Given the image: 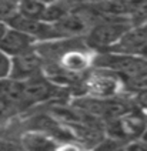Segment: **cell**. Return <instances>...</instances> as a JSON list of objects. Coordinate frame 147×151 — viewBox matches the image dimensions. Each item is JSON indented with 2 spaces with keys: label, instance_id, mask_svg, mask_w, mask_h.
I'll use <instances>...</instances> for the list:
<instances>
[{
  "label": "cell",
  "instance_id": "obj_1",
  "mask_svg": "<svg viewBox=\"0 0 147 151\" xmlns=\"http://www.w3.org/2000/svg\"><path fill=\"white\" fill-rule=\"evenodd\" d=\"M96 63L99 68H106L123 80L131 81L133 84L138 83L147 76V60L137 54L103 51L99 54Z\"/></svg>",
  "mask_w": 147,
  "mask_h": 151
},
{
  "label": "cell",
  "instance_id": "obj_2",
  "mask_svg": "<svg viewBox=\"0 0 147 151\" xmlns=\"http://www.w3.org/2000/svg\"><path fill=\"white\" fill-rule=\"evenodd\" d=\"M147 128V116L146 111L136 107L124 116L114 118L104 123V134L112 137L114 140H119L121 143L127 144L133 140H137L141 137Z\"/></svg>",
  "mask_w": 147,
  "mask_h": 151
},
{
  "label": "cell",
  "instance_id": "obj_3",
  "mask_svg": "<svg viewBox=\"0 0 147 151\" xmlns=\"http://www.w3.org/2000/svg\"><path fill=\"white\" fill-rule=\"evenodd\" d=\"M130 27L131 26L127 17L110 16V19H104L90 29L87 34V43L94 49L106 51L119 42Z\"/></svg>",
  "mask_w": 147,
  "mask_h": 151
},
{
  "label": "cell",
  "instance_id": "obj_4",
  "mask_svg": "<svg viewBox=\"0 0 147 151\" xmlns=\"http://www.w3.org/2000/svg\"><path fill=\"white\" fill-rule=\"evenodd\" d=\"M7 27L19 30L22 33L30 36L35 42H49L63 37L57 27L52 23H46L40 19H29L19 13H12L3 20Z\"/></svg>",
  "mask_w": 147,
  "mask_h": 151
},
{
  "label": "cell",
  "instance_id": "obj_5",
  "mask_svg": "<svg viewBox=\"0 0 147 151\" xmlns=\"http://www.w3.org/2000/svg\"><path fill=\"white\" fill-rule=\"evenodd\" d=\"M57 91L59 87L56 83L46 76L37 74L29 80H24L22 90V109L52 100L53 97H56Z\"/></svg>",
  "mask_w": 147,
  "mask_h": 151
},
{
  "label": "cell",
  "instance_id": "obj_6",
  "mask_svg": "<svg viewBox=\"0 0 147 151\" xmlns=\"http://www.w3.org/2000/svg\"><path fill=\"white\" fill-rule=\"evenodd\" d=\"M83 87H84V91L81 96L109 99L113 96H117V93L120 90V77L106 68H99V71L87 77Z\"/></svg>",
  "mask_w": 147,
  "mask_h": 151
},
{
  "label": "cell",
  "instance_id": "obj_7",
  "mask_svg": "<svg viewBox=\"0 0 147 151\" xmlns=\"http://www.w3.org/2000/svg\"><path fill=\"white\" fill-rule=\"evenodd\" d=\"M42 70L43 59L33 47L10 59V70L7 77L19 81H24L37 74H42Z\"/></svg>",
  "mask_w": 147,
  "mask_h": 151
},
{
  "label": "cell",
  "instance_id": "obj_8",
  "mask_svg": "<svg viewBox=\"0 0 147 151\" xmlns=\"http://www.w3.org/2000/svg\"><path fill=\"white\" fill-rule=\"evenodd\" d=\"M35 43L36 42L30 36L7 27L3 36L0 37V51L9 59H12L14 56H19L24 51L33 49Z\"/></svg>",
  "mask_w": 147,
  "mask_h": 151
},
{
  "label": "cell",
  "instance_id": "obj_9",
  "mask_svg": "<svg viewBox=\"0 0 147 151\" xmlns=\"http://www.w3.org/2000/svg\"><path fill=\"white\" fill-rule=\"evenodd\" d=\"M147 43V27L138 26V27H130L126 33L120 37V40L113 47L106 51L113 53H123V54H137L140 49Z\"/></svg>",
  "mask_w": 147,
  "mask_h": 151
},
{
  "label": "cell",
  "instance_id": "obj_10",
  "mask_svg": "<svg viewBox=\"0 0 147 151\" xmlns=\"http://www.w3.org/2000/svg\"><path fill=\"white\" fill-rule=\"evenodd\" d=\"M59 141L53 137L40 133V131H29L22 137L20 147L24 151H54Z\"/></svg>",
  "mask_w": 147,
  "mask_h": 151
},
{
  "label": "cell",
  "instance_id": "obj_11",
  "mask_svg": "<svg viewBox=\"0 0 147 151\" xmlns=\"http://www.w3.org/2000/svg\"><path fill=\"white\" fill-rule=\"evenodd\" d=\"M54 26L57 27V30L60 32L61 36L66 37V36H71V34L83 33L86 30V20L80 16L67 13L57 23H54Z\"/></svg>",
  "mask_w": 147,
  "mask_h": 151
},
{
  "label": "cell",
  "instance_id": "obj_12",
  "mask_svg": "<svg viewBox=\"0 0 147 151\" xmlns=\"http://www.w3.org/2000/svg\"><path fill=\"white\" fill-rule=\"evenodd\" d=\"M46 4L37 0H20L19 3V14L29 19H42Z\"/></svg>",
  "mask_w": 147,
  "mask_h": 151
},
{
  "label": "cell",
  "instance_id": "obj_13",
  "mask_svg": "<svg viewBox=\"0 0 147 151\" xmlns=\"http://www.w3.org/2000/svg\"><path fill=\"white\" fill-rule=\"evenodd\" d=\"M124 147H126L124 143H121L119 140H114L112 137L104 135L90 151H119L121 148H124Z\"/></svg>",
  "mask_w": 147,
  "mask_h": 151
},
{
  "label": "cell",
  "instance_id": "obj_14",
  "mask_svg": "<svg viewBox=\"0 0 147 151\" xmlns=\"http://www.w3.org/2000/svg\"><path fill=\"white\" fill-rule=\"evenodd\" d=\"M134 104L143 111H147V88H137L133 97Z\"/></svg>",
  "mask_w": 147,
  "mask_h": 151
},
{
  "label": "cell",
  "instance_id": "obj_15",
  "mask_svg": "<svg viewBox=\"0 0 147 151\" xmlns=\"http://www.w3.org/2000/svg\"><path fill=\"white\" fill-rule=\"evenodd\" d=\"M84 148L81 145H79L76 141L73 140H69V141H60L57 143L54 151H83Z\"/></svg>",
  "mask_w": 147,
  "mask_h": 151
},
{
  "label": "cell",
  "instance_id": "obj_16",
  "mask_svg": "<svg viewBox=\"0 0 147 151\" xmlns=\"http://www.w3.org/2000/svg\"><path fill=\"white\" fill-rule=\"evenodd\" d=\"M9 70H10V59L0 51V80L6 78L9 76Z\"/></svg>",
  "mask_w": 147,
  "mask_h": 151
},
{
  "label": "cell",
  "instance_id": "obj_17",
  "mask_svg": "<svg viewBox=\"0 0 147 151\" xmlns=\"http://www.w3.org/2000/svg\"><path fill=\"white\" fill-rule=\"evenodd\" d=\"M124 150L126 151H147V143L143 141V140H140V138H137V140H133V141L126 144Z\"/></svg>",
  "mask_w": 147,
  "mask_h": 151
},
{
  "label": "cell",
  "instance_id": "obj_18",
  "mask_svg": "<svg viewBox=\"0 0 147 151\" xmlns=\"http://www.w3.org/2000/svg\"><path fill=\"white\" fill-rule=\"evenodd\" d=\"M20 147V144H14V143H10V141H6L3 138H0V151H16Z\"/></svg>",
  "mask_w": 147,
  "mask_h": 151
},
{
  "label": "cell",
  "instance_id": "obj_19",
  "mask_svg": "<svg viewBox=\"0 0 147 151\" xmlns=\"http://www.w3.org/2000/svg\"><path fill=\"white\" fill-rule=\"evenodd\" d=\"M137 56H140V57H143V59L147 60V43L140 49V51L137 53Z\"/></svg>",
  "mask_w": 147,
  "mask_h": 151
},
{
  "label": "cell",
  "instance_id": "obj_20",
  "mask_svg": "<svg viewBox=\"0 0 147 151\" xmlns=\"http://www.w3.org/2000/svg\"><path fill=\"white\" fill-rule=\"evenodd\" d=\"M134 86H137L138 88H147V76L143 78V80H140L138 83H136Z\"/></svg>",
  "mask_w": 147,
  "mask_h": 151
},
{
  "label": "cell",
  "instance_id": "obj_21",
  "mask_svg": "<svg viewBox=\"0 0 147 151\" xmlns=\"http://www.w3.org/2000/svg\"><path fill=\"white\" fill-rule=\"evenodd\" d=\"M6 29H7L6 23H4L3 20H0V37L3 36V33H4V32H6Z\"/></svg>",
  "mask_w": 147,
  "mask_h": 151
},
{
  "label": "cell",
  "instance_id": "obj_22",
  "mask_svg": "<svg viewBox=\"0 0 147 151\" xmlns=\"http://www.w3.org/2000/svg\"><path fill=\"white\" fill-rule=\"evenodd\" d=\"M37 1H40V3H43V4H46V6H47V4H52V3H54L56 0H37Z\"/></svg>",
  "mask_w": 147,
  "mask_h": 151
},
{
  "label": "cell",
  "instance_id": "obj_23",
  "mask_svg": "<svg viewBox=\"0 0 147 151\" xmlns=\"http://www.w3.org/2000/svg\"><path fill=\"white\" fill-rule=\"evenodd\" d=\"M83 1H92V3H99V1H103V0H83Z\"/></svg>",
  "mask_w": 147,
  "mask_h": 151
},
{
  "label": "cell",
  "instance_id": "obj_24",
  "mask_svg": "<svg viewBox=\"0 0 147 151\" xmlns=\"http://www.w3.org/2000/svg\"><path fill=\"white\" fill-rule=\"evenodd\" d=\"M16 151H24V150H22V148H19V150H16Z\"/></svg>",
  "mask_w": 147,
  "mask_h": 151
},
{
  "label": "cell",
  "instance_id": "obj_25",
  "mask_svg": "<svg viewBox=\"0 0 147 151\" xmlns=\"http://www.w3.org/2000/svg\"><path fill=\"white\" fill-rule=\"evenodd\" d=\"M119 151H126V150H124V148H121V150H119Z\"/></svg>",
  "mask_w": 147,
  "mask_h": 151
},
{
  "label": "cell",
  "instance_id": "obj_26",
  "mask_svg": "<svg viewBox=\"0 0 147 151\" xmlns=\"http://www.w3.org/2000/svg\"><path fill=\"white\" fill-rule=\"evenodd\" d=\"M144 26H146V27H147V23H146V24H144Z\"/></svg>",
  "mask_w": 147,
  "mask_h": 151
}]
</instances>
